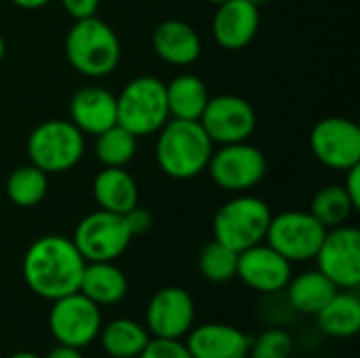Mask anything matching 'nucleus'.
I'll return each mask as SVG.
<instances>
[{
  "instance_id": "nucleus-1",
  "label": "nucleus",
  "mask_w": 360,
  "mask_h": 358,
  "mask_svg": "<svg viewBox=\"0 0 360 358\" xmlns=\"http://www.w3.org/2000/svg\"><path fill=\"white\" fill-rule=\"evenodd\" d=\"M84 266L86 262L72 238L49 234L36 238L27 247L21 262V272L34 295L55 302L78 291Z\"/></svg>"
},
{
  "instance_id": "nucleus-2",
  "label": "nucleus",
  "mask_w": 360,
  "mask_h": 358,
  "mask_svg": "<svg viewBox=\"0 0 360 358\" xmlns=\"http://www.w3.org/2000/svg\"><path fill=\"white\" fill-rule=\"evenodd\" d=\"M213 141L198 120H167L156 139V162L171 179H192L207 171Z\"/></svg>"
},
{
  "instance_id": "nucleus-3",
  "label": "nucleus",
  "mask_w": 360,
  "mask_h": 358,
  "mask_svg": "<svg viewBox=\"0 0 360 358\" xmlns=\"http://www.w3.org/2000/svg\"><path fill=\"white\" fill-rule=\"evenodd\" d=\"M68 63L86 78H105L120 63V40L97 15L76 19L65 34Z\"/></svg>"
},
{
  "instance_id": "nucleus-4",
  "label": "nucleus",
  "mask_w": 360,
  "mask_h": 358,
  "mask_svg": "<svg viewBox=\"0 0 360 358\" xmlns=\"http://www.w3.org/2000/svg\"><path fill=\"white\" fill-rule=\"evenodd\" d=\"M169 118L167 87L156 76L133 78L116 97V124L137 139L158 133Z\"/></svg>"
},
{
  "instance_id": "nucleus-5",
  "label": "nucleus",
  "mask_w": 360,
  "mask_h": 358,
  "mask_svg": "<svg viewBox=\"0 0 360 358\" xmlns=\"http://www.w3.org/2000/svg\"><path fill=\"white\" fill-rule=\"evenodd\" d=\"M272 211L266 200L253 194H238L224 203L213 217V238L240 253L266 241Z\"/></svg>"
},
{
  "instance_id": "nucleus-6",
  "label": "nucleus",
  "mask_w": 360,
  "mask_h": 358,
  "mask_svg": "<svg viewBox=\"0 0 360 358\" xmlns=\"http://www.w3.org/2000/svg\"><path fill=\"white\" fill-rule=\"evenodd\" d=\"M27 158L34 167L51 173L74 169L84 154V133L72 120H44L27 137Z\"/></svg>"
},
{
  "instance_id": "nucleus-7",
  "label": "nucleus",
  "mask_w": 360,
  "mask_h": 358,
  "mask_svg": "<svg viewBox=\"0 0 360 358\" xmlns=\"http://www.w3.org/2000/svg\"><path fill=\"white\" fill-rule=\"evenodd\" d=\"M72 241L84 262H114L129 249L133 234L124 215L97 209L78 222Z\"/></svg>"
},
{
  "instance_id": "nucleus-8",
  "label": "nucleus",
  "mask_w": 360,
  "mask_h": 358,
  "mask_svg": "<svg viewBox=\"0 0 360 358\" xmlns=\"http://www.w3.org/2000/svg\"><path fill=\"white\" fill-rule=\"evenodd\" d=\"M207 171L217 188L243 194L262 184L268 171V160L259 148L247 141L224 143L219 150H213Z\"/></svg>"
},
{
  "instance_id": "nucleus-9",
  "label": "nucleus",
  "mask_w": 360,
  "mask_h": 358,
  "mask_svg": "<svg viewBox=\"0 0 360 358\" xmlns=\"http://www.w3.org/2000/svg\"><path fill=\"white\" fill-rule=\"evenodd\" d=\"M101 325V308L84 298L80 291L51 302L49 331L53 340L61 346L78 350L91 346L99 338Z\"/></svg>"
},
{
  "instance_id": "nucleus-10",
  "label": "nucleus",
  "mask_w": 360,
  "mask_h": 358,
  "mask_svg": "<svg viewBox=\"0 0 360 358\" xmlns=\"http://www.w3.org/2000/svg\"><path fill=\"white\" fill-rule=\"evenodd\" d=\"M327 234V228L310 211H285L272 215L266 243L291 264L310 262Z\"/></svg>"
},
{
  "instance_id": "nucleus-11",
  "label": "nucleus",
  "mask_w": 360,
  "mask_h": 358,
  "mask_svg": "<svg viewBox=\"0 0 360 358\" xmlns=\"http://www.w3.org/2000/svg\"><path fill=\"white\" fill-rule=\"evenodd\" d=\"M314 260L316 270H321L338 289H359L360 232L346 224L327 230Z\"/></svg>"
},
{
  "instance_id": "nucleus-12",
  "label": "nucleus",
  "mask_w": 360,
  "mask_h": 358,
  "mask_svg": "<svg viewBox=\"0 0 360 358\" xmlns=\"http://www.w3.org/2000/svg\"><path fill=\"white\" fill-rule=\"evenodd\" d=\"M310 148L321 165L346 173L360 165V127L344 116H327L314 124Z\"/></svg>"
},
{
  "instance_id": "nucleus-13",
  "label": "nucleus",
  "mask_w": 360,
  "mask_h": 358,
  "mask_svg": "<svg viewBox=\"0 0 360 358\" xmlns=\"http://www.w3.org/2000/svg\"><path fill=\"white\" fill-rule=\"evenodd\" d=\"M213 143H238L247 141L257 124L253 106L238 95L209 97L202 116L198 118Z\"/></svg>"
},
{
  "instance_id": "nucleus-14",
  "label": "nucleus",
  "mask_w": 360,
  "mask_h": 358,
  "mask_svg": "<svg viewBox=\"0 0 360 358\" xmlns=\"http://www.w3.org/2000/svg\"><path fill=\"white\" fill-rule=\"evenodd\" d=\"M196 321L192 295L181 287H165L156 291L146 308V329L150 338L181 340L190 333Z\"/></svg>"
},
{
  "instance_id": "nucleus-15",
  "label": "nucleus",
  "mask_w": 360,
  "mask_h": 358,
  "mask_svg": "<svg viewBox=\"0 0 360 358\" xmlns=\"http://www.w3.org/2000/svg\"><path fill=\"white\" fill-rule=\"evenodd\" d=\"M293 264L274 251L268 243H259L238 253L236 276L257 293H278L293 276Z\"/></svg>"
},
{
  "instance_id": "nucleus-16",
  "label": "nucleus",
  "mask_w": 360,
  "mask_h": 358,
  "mask_svg": "<svg viewBox=\"0 0 360 358\" xmlns=\"http://www.w3.org/2000/svg\"><path fill=\"white\" fill-rule=\"evenodd\" d=\"M259 8L247 0H226L217 4L213 17V38L226 51H240L257 36Z\"/></svg>"
},
{
  "instance_id": "nucleus-17",
  "label": "nucleus",
  "mask_w": 360,
  "mask_h": 358,
  "mask_svg": "<svg viewBox=\"0 0 360 358\" xmlns=\"http://www.w3.org/2000/svg\"><path fill=\"white\" fill-rule=\"evenodd\" d=\"M251 338L226 323H205L192 327L186 348L192 358H247Z\"/></svg>"
},
{
  "instance_id": "nucleus-18",
  "label": "nucleus",
  "mask_w": 360,
  "mask_h": 358,
  "mask_svg": "<svg viewBox=\"0 0 360 358\" xmlns=\"http://www.w3.org/2000/svg\"><path fill=\"white\" fill-rule=\"evenodd\" d=\"M68 112L72 124L95 137L116 124V95L103 87H80L70 97Z\"/></svg>"
},
{
  "instance_id": "nucleus-19",
  "label": "nucleus",
  "mask_w": 360,
  "mask_h": 358,
  "mask_svg": "<svg viewBox=\"0 0 360 358\" xmlns=\"http://www.w3.org/2000/svg\"><path fill=\"white\" fill-rule=\"evenodd\" d=\"M154 53L171 65H192L202 51L198 32L184 19H165L152 32Z\"/></svg>"
},
{
  "instance_id": "nucleus-20",
  "label": "nucleus",
  "mask_w": 360,
  "mask_h": 358,
  "mask_svg": "<svg viewBox=\"0 0 360 358\" xmlns=\"http://www.w3.org/2000/svg\"><path fill=\"white\" fill-rule=\"evenodd\" d=\"M93 198L103 211L112 213H129L139 205V190L129 171L124 167H103L93 179Z\"/></svg>"
},
{
  "instance_id": "nucleus-21",
  "label": "nucleus",
  "mask_w": 360,
  "mask_h": 358,
  "mask_svg": "<svg viewBox=\"0 0 360 358\" xmlns=\"http://www.w3.org/2000/svg\"><path fill=\"white\" fill-rule=\"evenodd\" d=\"M78 291L99 308L116 306L127 298L129 281L114 262H86Z\"/></svg>"
},
{
  "instance_id": "nucleus-22",
  "label": "nucleus",
  "mask_w": 360,
  "mask_h": 358,
  "mask_svg": "<svg viewBox=\"0 0 360 358\" xmlns=\"http://www.w3.org/2000/svg\"><path fill=\"white\" fill-rule=\"evenodd\" d=\"M319 329L335 340H348L360 331V298L356 289H340L316 314Z\"/></svg>"
},
{
  "instance_id": "nucleus-23",
  "label": "nucleus",
  "mask_w": 360,
  "mask_h": 358,
  "mask_svg": "<svg viewBox=\"0 0 360 358\" xmlns=\"http://www.w3.org/2000/svg\"><path fill=\"white\" fill-rule=\"evenodd\" d=\"M285 289L291 308L308 317H314L340 291L321 270H306L297 276H291Z\"/></svg>"
},
{
  "instance_id": "nucleus-24",
  "label": "nucleus",
  "mask_w": 360,
  "mask_h": 358,
  "mask_svg": "<svg viewBox=\"0 0 360 358\" xmlns=\"http://www.w3.org/2000/svg\"><path fill=\"white\" fill-rule=\"evenodd\" d=\"M167 87L169 116L179 120H198L209 101L207 84L194 74H179Z\"/></svg>"
},
{
  "instance_id": "nucleus-25",
  "label": "nucleus",
  "mask_w": 360,
  "mask_h": 358,
  "mask_svg": "<svg viewBox=\"0 0 360 358\" xmlns=\"http://www.w3.org/2000/svg\"><path fill=\"white\" fill-rule=\"evenodd\" d=\"M97 340L110 358H137L152 338L146 325L131 319H114L101 325Z\"/></svg>"
},
{
  "instance_id": "nucleus-26",
  "label": "nucleus",
  "mask_w": 360,
  "mask_h": 358,
  "mask_svg": "<svg viewBox=\"0 0 360 358\" xmlns=\"http://www.w3.org/2000/svg\"><path fill=\"white\" fill-rule=\"evenodd\" d=\"M49 192V175L38 167L21 165L6 177V196L15 207L32 209L44 200Z\"/></svg>"
},
{
  "instance_id": "nucleus-27",
  "label": "nucleus",
  "mask_w": 360,
  "mask_h": 358,
  "mask_svg": "<svg viewBox=\"0 0 360 358\" xmlns=\"http://www.w3.org/2000/svg\"><path fill=\"white\" fill-rule=\"evenodd\" d=\"M354 211L356 209H354V205H352V200L346 194V190H344L342 184H331V186L321 188L314 194L312 205H310V213L327 230L338 228V226H344Z\"/></svg>"
},
{
  "instance_id": "nucleus-28",
  "label": "nucleus",
  "mask_w": 360,
  "mask_h": 358,
  "mask_svg": "<svg viewBox=\"0 0 360 358\" xmlns=\"http://www.w3.org/2000/svg\"><path fill=\"white\" fill-rule=\"evenodd\" d=\"M137 152V137L114 124L95 135V156L103 167H127Z\"/></svg>"
},
{
  "instance_id": "nucleus-29",
  "label": "nucleus",
  "mask_w": 360,
  "mask_h": 358,
  "mask_svg": "<svg viewBox=\"0 0 360 358\" xmlns=\"http://www.w3.org/2000/svg\"><path fill=\"white\" fill-rule=\"evenodd\" d=\"M236 266H238V253L217 243L215 238L207 243L198 255V270L202 279L215 285L230 283L232 279H236Z\"/></svg>"
},
{
  "instance_id": "nucleus-30",
  "label": "nucleus",
  "mask_w": 360,
  "mask_h": 358,
  "mask_svg": "<svg viewBox=\"0 0 360 358\" xmlns=\"http://www.w3.org/2000/svg\"><path fill=\"white\" fill-rule=\"evenodd\" d=\"M295 350V342L289 331L272 327L251 340L247 358H291Z\"/></svg>"
},
{
  "instance_id": "nucleus-31",
  "label": "nucleus",
  "mask_w": 360,
  "mask_h": 358,
  "mask_svg": "<svg viewBox=\"0 0 360 358\" xmlns=\"http://www.w3.org/2000/svg\"><path fill=\"white\" fill-rule=\"evenodd\" d=\"M137 358H192V354L186 348V344H181L179 340L152 338Z\"/></svg>"
},
{
  "instance_id": "nucleus-32",
  "label": "nucleus",
  "mask_w": 360,
  "mask_h": 358,
  "mask_svg": "<svg viewBox=\"0 0 360 358\" xmlns=\"http://www.w3.org/2000/svg\"><path fill=\"white\" fill-rule=\"evenodd\" d=\"M124 219H127V226H129L133 238L146 234L152 228V215H150V211L143 209V207H139V205L133 207L129 213H124Z\"/></svg>"
},
{
  "instance_id": "nucleus-33",
  "label": "nucleus",
  "mask_w": 360,
  "mask_h": 358,
  "mask_svg": "<svg viewBox=\"0 0 360 358\" xmlns=\"http://www.w3.org/2000/svg\"><path fill=\"white\" fill-rule=\"evenodd\" d=\"M59 2H61L63 11L76 21V19H86V17L97 15L101 0H59Z\"/></svg>"
},
{
  "instance_id": "nucleus-34",
  "label": "nucleus",
  "mask_w": 360,
  "mask_h": 358,
  "mask_svg": "<svg viewBox=\"0 0 360 358\" xmlns=\"http://www.w3.org/2000/svg\"><path fill=\"white\" fill-rule=\"evenodd\" d=\"M346 194L350 196L354 209H360V165L346 171V181L342 184Z\"/></svg>"
},
{
  "instance_id": "nucleus-35",
  "label": "nucleus",
  "mask_w": 360,
  "mask_h": 358,
  "mask_svg": "<svg viewBox=\"0 0 360 358\" xmlns=\"http://www.w3.org/2000/svg\"><path fill=\"white\" fill-rule=\"evenodd\" d=\"M44 358H84V354H82V350H78V348H70V346L57 344V346H55Z\"/></svg>"
},
{
  "instance_id": "nucleus-36",
  "label": "nucleus",
  "mask_w": 360,
  "mask_h": 358,
  "mask_svg": "<svg viewBox=\"0 0 360 358\" xmlns=\"http://www.w3.org/2000/svg\"><path fill=\"white\" fill-rule=\"evenodd\" d=\"M15 6H19V8H23V11H36V8H42V6H46L51 0H11Z\"/></svg>"
},
{
  "instance_id": "nucleus-37",
  "label": "nucleus",
  "mask_w": 360,
  "mask_h": 358,
  "mask_svg": "<svg viewBox=\"0 0 360 358\" xmlns=\"http://www.w3.org/2000/svg\"><path fill=\"white\" fill-rule=\"evenodd\" d=\"M8 358H40L36 352H30V350H19V352H15V354H11Z\"/></svg>"
},
{
  "instance_id": "nucleus-38",
  "label": "nucleus",
  "mask_w": 360,
  "mask_h": 358,
  "mask_svg": "<svg viewBox=\"0 0 360 358\" xmlns=\"http://www.w3.org/2000/svg\"><path fill=\"white\" fill-rule=\"evenodd\" d=\"M247 2H251L253 6H257V8H262V6H266V4H270L272 0H247Z\"/></svg>"
},
{
  "instance_id": "nucleus-39",
  "label": "nucleus",
  "mask_w": 360,
  "mask_h": 358,
  "mask_svg": "<svg viewBox=\"0 0 360 358\" xmlns=\"http://www.w3.org/2000/svg\"><path fill=\"white\" fill-rule=\"evenodd\" d=\"M4 53H6V44H4V38L0 36V61L4 59Z\"/></svg>"
},
{
  "instance_id": "nucleus-40",
  "label": "nucleus",
  "mask_w": 360,
  "mask_h": 358,
  "mask_svg": "<svg viewBox=\"0 0 360 358\" xmlns=\"http://www.w3.org/2000/svg\"><path fill=\"white\" fill-rule=\"evenodd\" d=\"M207 2H213V4H221V2H226V0H207Z\"/></svg>"
},
{
  "instance_id": "nucleus-41",
  "label": "nucleus",
  "mask_w": 360,
  "mask_h": 358,
  "mask_svg": "<svg viewBox=\"0 0 360 358\" xmlns=\"http://www.w3.org/2000/svg\"><path fill=\"white\" fill-rule=\"evenodd\" d=\"M0 358H2V350H0Z\"/></svg>"
}]
</instances>
